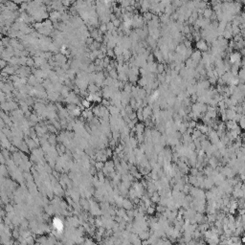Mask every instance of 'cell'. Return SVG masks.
<instances>
[{
	"instance_id": "obj_1",
	"label": "cell",
	"mask_w": 245,
	"mask_h": 245,
	"mask_svg": "<svg viewBox=\"0 0 245 245\" xmlns=\"http://www.w3.org/2000/svg\"><path fill=\"white\" fill-rule=\"evenodd\" d=\"M241 61V56L239 53H233L230 56V61L233 64H238Z\"/></svg>"
},
{
	"instance_id": "obj_2",
	"label": "cell",
	"mask_w": 245,
	"mask_h": 245,
	"mask_svg": "<svg viewBox=\"0 0 245 245\" xmlns=\"http://www.w3.org/2000/svg\"><path fill=\"white\" fill-rule=\"evenodd\" d=\"M53 224H54V227L55 229L57 230V232H62V230H63V224H62V222L58 219V218H56L54 221H53Z\"/></svg>"
},
{
	"instance_id": "obj_3",
	"label": "cell",
	"mask_w": 245,
	"mask_h": 245,
	"mask_svg": "<svg viewBox=\"0 0 245 245\" xmlns=\"http://www.w3.org/2000/svg\"><path fill=\"white\" fill-rule=\"evenodd\" d=\"M196 47H197V49L199 51H207L208 45H207V43L204 40H199L196 43Z\"/></svg>"
},
{
	"instance_id": "obj_4",
	"label": "cell",
	"mask_w": 245,
	"mask_h": 245,
	"mask_svg": "<svg viewBox=\"0 0 245 245\" xmlns=\"http://www.w3.org/2000/svg\"><path fill=\"white\" fill-rule=\"evenodd\" d=\"M5 5H6L5 7L7 8L8 10L12 11V12H13V11H14V10H17V4L14 3V1H13V2H12V1L5 2Z\"/></svg>"
},
{
	"instance_id": "obj_5",
	"label": "cell",
	"mask_w": 245,
	"mask_h": 245,
	"mask_svg": "<svg viewBox=\"0 0 245 245\" xmlns=\"http://www.w3.org/2000/svg\"><path fill=\"white\" fill-rule=\"evenodd\" d=\"M204 14H205V16H206V17H210L211 15H213V14H212V11H211V10H205Z\"/></svg>"
},
{
	"instance_id": "obj_6",
	"label": "cell",
	"mask_w": 245,
	"mask_h": 245,
	"mask_svg": "<svg viewBox=\"0 0 245 245\" xmlns=\"http://www.w3.org/2000/svg\"><path fill=\"white\" fill-rule=\"evenodd\" d=\"M155 211V209L153 207H148V214H153Z\"/></svg>"
},
{
	"instance_id": "obj_7",
	"label": "cell",
	"mask_w": 245,
	"mask_h": 245,
	"mask_svg": "<svg viewBox=\"0 0 245 245\" xmlns=\"http://www.w3.org/2000/svg\"><path fill=\"white\" fill-rule=\"evenodd\" d=\"M163 70H164V66L163 65H158V71L159 72H163Z\"/></svg>"
},
{
	"instance_id": "obj_8",
	"label": "cell",
	"mask_w": 245,
	"mask_h": 245,
	"mask_svg": "<svg viewBox=\"0 0 245 245\" xmlns=\"http://www.w3.org/2000/svg\"><path fill=\"white\" fill-rule=\"evenodd\" d=\"M108 55H109L110 57H112V56H113V51H112V50H109V51H108Z\"/></svg>"
}]
</instances>
